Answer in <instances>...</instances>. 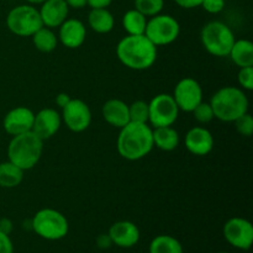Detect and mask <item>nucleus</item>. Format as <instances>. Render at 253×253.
<instances>
[{"mask_svg":"<svg viewBox=\"0 0 253 253\" xmlns=\"http://www.w3.org/2000/svg\"><path fill=\"white\" fill-rule=\"evenodd\" d=\"M184 145L192 155L203 157L209 155L214 148V136L208 128L195 126L185 135Z\"/></svg>","mask_w":253,"mask_h":253,"instance_id":"nucleus-16","label":"nucleus"},{"mask_svg":"<svg viewBox=\"0 0 253 253\" xmlns=\"http://www.w3.org/2000/svg\"><path fill=\"white\" fill-rule=\"evenodd\" d=\"M108 234L113 241V245L121 249H131L136 246L141 237L137 225L128 220L116 221L115 224L111 225Z\"/></svg>","mask_w":253,"mask_h":253,"instance_id":"nucleus-15","label":"nucleus"},{"mask_svg":"<svg viewBox=\"0 0 253 253\" xmlns=\"http://www.w3.org/2000/svg\"><path fill=\"white\" fill-rule=\"evenodd\" d=\"M30 5H41L42 2H44L46 0H26Z\"/></svg>","mask_w":253,"mask_h":253,"instance_id":"nucleus-40","label":"nucleus"},{"mask_svg":"<svg viewBox=\"0 0 253 253\" xmlns=\"http://www.w3.org/2000/svg\"><path fill=\"white\" fill-rule=\"evenodd\" d=\"M200 41L208 53L215 57H227L236 37L232 30L221 21H210L200 31Z\"/></svg>","mask_w":253,"mask_h":253,"instance_id":"nucleus-5","label":"nucleus"},{"mask_svg":"<svg viewBox=\"0 0 253 253\" xmlns=\"http://www.w3.org/2000/svg\"><path fill=\"white\" fill-rule=\"evenodd\" d=\"M235 127H236V131L241 136H245V137H250L253 133V118L251 114L247 111L246 114L240 116L239 119L234 121Z\"/></svg>","mask_w":253,"mask_h":253,"instance_id":"nucleus-30","label":"nucleus"},{"mask_svg":"<svg viewBox=\"0 0 253 253\" xmlns=\"http://www.w3.org/2000/svg\"><path fill=\"white\" fill-rule=\"evenodd\" d=\"M67 5H68L69 9H83L88 5L86 0H66Z\"/></svg>","mask_w":253,"mask_h":253,"instance_id":"nucleus-39","label":"nucleus"},{"mask_svg":"<svg viewBox=\"0 0 253 253\" xmlns=\"http://www.w3.org/2000/svg\"><path fill=\"white\" fill-rule=\"evenodd\" d=\"M96 246L101 250H106L113 246V241H111L109 234H103L100 236H98V239H96Z\"/></svg>","mask_w":253,"mask_h":253,"instance_id":"nucleus-35","label":"nucleus"},{"mask_svg":"<svg viewBox=\"0 0 253 253\" xmlns=\"http://www.w3.org/2000/svg\"><path fill=\"white\" fill-rule=\"evenodd\" d=\"M62 123L73 132H83L91 124V111L88 104L82 99H71L62 109Z\"/></svg>","mask_w":253,"mask_h":253,"instance_id":"nucleus-12","label":"nucleus"},{"mask_svg":"<svg viewBox=\"0 0 253 253\" xmlns=\"http://www.w3.org/2000/svg\"><path fill=\"white\" fill-rule=\"evenodd\" d=\"M35 113L26 106H16L7 111L2 120V127L10 136H17L32 131Z\"/></svg>","mask_w":253,"mask_h":253,"instance_id":"nucleus-13","label":"nucleus"},{"mask_svg":"<svg viewBox=\"0 0 253 253\" xmlns=\"http://www.w3.org/2000/svg\"><path fill=\"white\" fill-rule=\"evenodd\" d=\"M157 46L145 35H126L116 46L119 61L132 71H145L157 61Z\"/></svg>","mask_w":253,"mask_h":253,"instance_id":"nucleus-1","label":"nucleus"},{"mask_svg":"<svg viewBox=\"0 0 253 253\" xmlns=\"http://www.w3.org/2000/svg\"><path fill=\"white\" fill-rule=\"evenodd\" d=\"M32 43L36 47L37 51L42 53H49L57 48L58 44V36L53 32V29L42 26L41 29L37 30L31 36Z\"/></svg>","mask_w":253,"mask_h":253,"instance_id":"nucleus-23","label":"nucleus"},{"mask_svg":"<svg viewBox=\"0 0 253 253\" xmlns=\"http://www.w3.org/2000/svg\"><path fill=\"white\" fill-rule=\"evenodd\" d=\"M202 7L209 14H219L224 10L225 0H203Z\"/></svg>","mask_w":253,"mask_h":253,"instance_id":"nucleus-32","label":"nucleus"},{"mask_svg":"<svg viewBox=\"0 0 253 253\" xmlns=\"http://www.w3.org/2000/svg\"><path fill=\"white\" fill-rule=\"evenodd\" d=\"M71 99L72 98L67 93H59L58 95L56 96L57 106H59V108H61V109H63L64 106H66L67 104H68L69 101H71Z\"/></svg>","mask_w":253,"mask_h":253,"instance_id":"nucleus-38","label":"nucleus"},{"mask_svg":"<svg viewBox=\"0 0 253 253\" xmlns=\"http://www.w3.org/2000/svg\"><path fill=\"white\" fill-rule=\"evenodd\" d=\"M173 99L177 103L179 111L192 113L203 101L202 85L194 78L185 77L175 85Z\"/></svg>","mask_w":253,"mask_h":253,"instance_id":"nucleus-11","label":"nucleus"},{"mask_svg":"<svg viewBox=\"0 0 253 253\" xmlns=\"http://www.w3.org/2000/svg\"><path fill=\"white\" fill-rule=\"evenodd\" d=\"M217 253H227V252H217Z\"/></svg>","mask_w":253,"mask_h":253,"instance_id":"nucleus-41","label":"nucleus"},{"mask_svg":"<svg viewBox=\"0 0 253 253\" xmlns=\"http://www.w3.org/2000/svg\"><path fill=\"white\" fill-rule=\"evenodd\" d=\"M103 119L114 127L121 128L130 123L128 104L120 99H109L101 108Z\"/></svg>","mask_w":253,"mask_h":253,"instance_id":"nucleus-19","label":"nucleus"},{"mask_svg":"<svg viewBox=\"0 0 253 253\" xmlns=\"http://www.w3.org/2000/svg\"><path fill=\"white\" fill-rule=\"evenodd\" d=\"M24 179V170L15 166L14 163L6 162L0 163V187L1 188H15L21 184Z\"/></svg>","mask_w":253,"mask_h":253,"instance_id":"nucleus-24","label":"nucleus"},{"mask_svg":"<svg viewBox=\"0 0 253 253\" xmlns=\"http://www.w3.org/2000/svg\"><path fill=\"white\" fill-rule=\"evenodd\" d=\"M214 118L224 123H234L249 111V98L244 89L237 86H222L210 99Z\"/></svg>","mask_w":253,"mask_h":253,"instance_id":"nucleus-3","label":"nucleus"},{"mask_svg":"<svg viewBox=\"0 0 253 253\" xmlns=\"http://www.w3.org/2000/svg\"><path fill=\"white\" fill-rule=\"evenodd\" d=\"M39 11L43 26L56 29L68 19L69 7L66 0H46Z\"/></svg>","mask_w":253,"mask_h":253,"instance_id":"nucleus-18","label":"nucleus"},{"mask_svg":"<svg viewBox=\"0 0 253 253\" xmlns=\"http://www.w3.org/2000/svg\"><path fill=\"white\" fill-rule=\"evenodd\" d=\"M31 227L36 235L48 241H58L69 231L67 217L61 211L51 208L39 210L31 220Z\"/></svg>","mask_w":253,"mask_h":253,"instance_id":"nucleus-6","label":"nucleus"},{"mask_svg":"<svg viewBox=\"0 0 253 253\" xmlns=\"http://www.w3.org/2000/svg\"><path fill=\"white\" fill-rule=\"evenodd\" d=\"M148 253H184L179 240L170 235H158L148 246Z\"/></svg>","mask_w":253,"mask_h":253,"instance_id":"nucleus-25","label":"nucleus"},{"mask_svg":"<svg viewBox=\"0 0 253 253\" xmlns=\"http://www.w3.org/2000/svg\"><path fill=\"white\" fill-rule=\"evenodd\" d=\"M0 253H14V245L10 235L2 232H0Z\"/></svg>","mask_w":253,"mask_h":253,"instance_id":"nucleus-33","label":"nucleus"},{"mask_svg":"<svg viewBox=\"0 0 253 253\" xmlns=\"http://www.w3.org/2000/svg\"><path fill=\"white\" fill-rule=\"evenodd\" d=\"M118 152L126 161H140L153 150L152 127L148 124L130 123L120 128L116 141Z\"/></svg>","mask_w":253,"mask_h":253,"instance_id":"nucleus-2","label":"nucleus"},{"mask_svg":"<svg viewBox=\"0 0 253 253\" xmlns=\"http://www.w3.org/2000/svg\"><path fill=\"white\" fill-rule=\"evenodd\" d=\"M174 2L182 9H195L202 6L203 0H174Z\"/></svg>","mask_w":253,"mask_h":253,"instance_id":"nucleus-34","label":"nucleus"},{"mask_svg":"<svg viewBox=\"0 0 253 253\" xmlns=\"http://www.w3.org/2000/svg\"><path fill=\"white\" fill-rule=\"evenodd\" d=\"M43 142L32 131L12 136L7 146V160L22 170L32 169L41 160Z\"/></svg>","mask_w":253,"mask_h":253,"instance_id":"nucleus-4","label":"nucleus"},{"mask_svg":"<svg viewBox=\"0 0 253 253\" xmlns=\"http://www.w3.org/2000/svg\"><path fill=\"white\" fill-rule=\"evenodd\" d=\"M130 121L148 124V103L145 100H136L128 105Z\"/></svg>","mask_w":253,"mask_h":253,"instance_id":"nucleus-28","label":"nucleus"},{"mask_svg":"<svg viewBox=\"0 0 253 253\" xmlns=\"http://www.w3.org/2000/svg\"><path fill=\"white\" fill-rule=\"evenodd\" d=\"M147 17L138 10L131 9L124 14L123 27L127 35H145Z\"/></svg>","mask_w":253,"mask_h":253,"instance_id":"nucleus-26","label":"nucleus"},{"mask_svg":"<svg viewBox=\"0 0 253 253\" xmlns=\"http://www.w3.org/2000/svg\"><path fill=\"white\" fill-rule=\"evenodd\" d=\"M229 57L240 68L253 67V43L249 40H236Z\"/></svg>","mask_w":253,"mask_h":253,"instance_id":"nucleus-22","label":"nucleus"},{"mask_svg":"<svg viewBox=\"0 0 253 253\" xmlns=\"http://www.w3.org/2000/svg\"><path fill=\"white\" fill-rule=\"evenodd\" d=\"M224 237L232 247L239 250L251 249L253 244V225L244 217H231L224 225Z\"/></svg>","mask_w":253,"mask_h":253,"instance_id":"nucleus-10","label":"nucleus"},{"mask_svg":"<svg viewBox=\"0 0 253 253\" xmlns=\"http://www.w3.org/2000/svg\"><path fill=\"white\" fill-rule=\"evenodd\" d=\"M58 29V41L67 48H79L85 42L86 29L81 20L67 19Z\"/></svg>","mask_w":253,"mask_h":253,"instance_id":"nucleus-17","label":"nucleus"},{"mask_svg":"<svg viewBox=\"0 0 253 253\" xmlns=\"http://www.w3.org/2000/svg\"><path fill=\"white\" fill-rule=\"evenodd\" d=\"M62 125V116L56 109L44 108L35 114L32 132L36 133L42 141L49 140L59 131Z\"/></svg>","mask_w":253,"mask_h":253,"instance_id":"nucleus-14","label":"nucleus"},{"mask_svg":"<svg viewBox=\"0 0 253 253\" xmlns=\"http://www.w3.org/2000/svg\"><path fill=\"white\" fill-rule=\"evenodd\" d=\"M178 115L179 109L170 94H158L148 103V125L152 128L173 126Z\"/></svg>","mask_w":253,"mask_h":253,"instance_id":"nucleus-9","label":"nucleus"},{"mask_svg":"<svg viewBox=\"0 0 253 253\" xmlns=\"http://www.w3.org/2000/svg\"><path fill=\"white\" fill-rule=\"evenodd\" d=\"M179 34L180 25L172 15L157 14L147 20L145 36L157 47L173 43Z\"/></svg>","mask_w":253,"mask_h":253,"instance_id":"nucleus-8","label":"nucleus"},{"mask_svg":"<svg viewBox=\"0 0 253 253\" xmlns=\"http://www.w3.org/2000/svg\"><path fill=\"white\" fill-rule=\"evenodd\" d=\"M193 115H194V119L199 124H209L210 121L214 120V111H212L211 105L209 103H205V101H202L194 110L192 111Z\"/></svg>","mask_w":253,"mask_h":253,"instance_id":"nucleus-29","label":"nucleus"},{"mask_svg":"<svg viewBox=\"0 0 253 253\" xmlns=\"http://www.w3.org/2000/svg\"><path fill=\"white\" fill-rule=\"evenodd\" d=\"M88 24L94 32L104 35L113 31L115 19H114V15L108 10V7H95L89 11Z\"/></svg>","mask_w":253,"mask_h":253,"instance_id":"nucleus-21","label":"nucleus"},{"mask_svg":"<svg viewBox=\"0 0 253 253\" xmlns=\"http://www.w3.org/2000/svg\"><path fill=\"white\" fill-rule=\"evenodd\" d=\"M153 146L158 150L170 152L179 146L180 137L178 131L172 126H163V127L152 128Z\"/></svg>","mask_w":253,"mask_h":253,"instance_id":"nucleus-20","label":"nucleus"},{"mask_svg":"<svg viewBox=\"0 0 253 253\" xmlns=\"http://www.w3.org/2000/svg\"><path fill=\"white\" fill-rule=\"evenodd\" d=\"M237 81L240 86L244 90H252L253 89V67H244L240 68L237 74Z\"/></svg>","mask_w":253,"mask_h":253,"instance_id":"nucleus-31","label":"nucleus"},{"mask_svg":"<svg viewBox=\"0 0 253 253\" xmlns=\"http://www.w3.org/2000/svg\"><path fill=\"white\" fill-rule=\"evenodd\" d=\"M6 26L16 36L31 37L43 24L35 5L22 4L10 10L6 16Z\"/></svg>","mask_w":253,"mask_h":253,"instance_id":"nucleus-7","label":"nucleus"},{"mask_svg":"<svg viewBox=\"0 0 253 253\" xmlns=\"http://www.w3.org/2000/svg\"><path fill=\"white\" fill-rule=\"evenodd\" d=\"M86 1L91 9H95V7H109L113 0H86Z\"/></svg>","mask_w":253,"mask_h":253,"instance_id":"nucleus-37","label":"nucleus"},{"mask_svg":"<svg viewBox=\"0 0 253 253\" xmlns=\"http://www.w3.org/2000/svg\"><path fill=\"white\" fill-rule=\"evenodd\" d=\"M12 229H14V224H12L11 220L7 219V217H2V219H0V232L10 235L11 234Z\"/></svg>","mask_w":253,"mask_h":253,"instance_id":"nucleus-36","label":"nucleus"},{"mask_svg":"<svg viewBox=\"0 0 253 253\" xmlns=\"http://www.w3.org/2000/svg\"><path fill=\"white\" fill-rule=\"evenodd\" d=\"M165 7V0H135V9L146 17L161 14Z\"/></svg>","mask_w":253,"mask_h":253,"instance_id":"nucleus-27","label":"nucleus"}]
</instances>
